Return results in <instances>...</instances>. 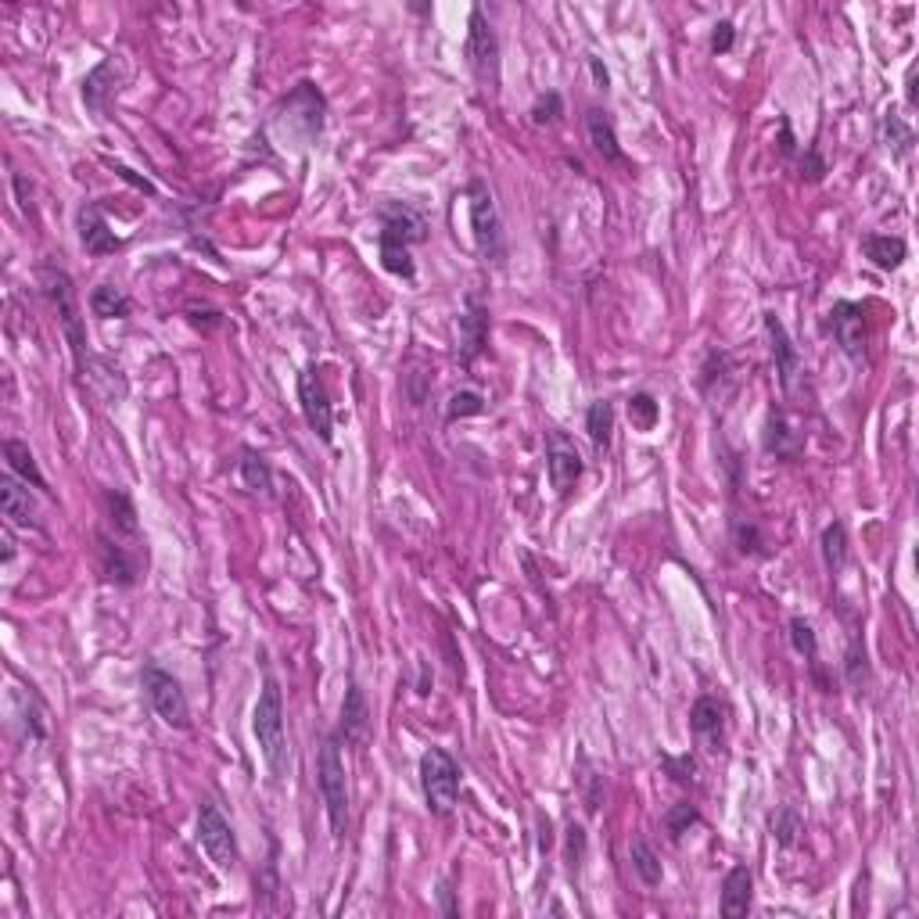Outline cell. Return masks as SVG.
<instances>
[{
  "instance_id": "ffe728a7",
  "label": "cell",
  "mask_w": 919,
  "mask_h": 919,
  "mask_svg": "<svg viewBox=\"0 0 919 919\" xmlns=\"http://www.w3.org/2000/svg\"><path fill=\"white\" fill-rule=\"evenodd\" d=\"M862 255H866L876 270L891 273L905 263L909 245H905V237H894V234H866L862 237Z\"/></svg>"
},
{
  "instance_id": "4fadbf2b",
  "label": "cell",
  "mask_w": 919,
  "mask_h": 919,
  "mask_svg": "<svg viewBox=\"0 0 919 919\" xmlns=\"http://www.w3.org/2000/svg\"><path fill=\"white\" fill-rule=\"evenodd\" d=\"M582 453L564 431H546V471H550V485L561 496H568L582 478Z\"/></svg>"
},
{
  "instance_id": "7402d4cb",
  "label": "cell",
  "mask_w": 919,
  "mask_h": 919,
  "mask_svg": "<svg viewBox=\"0 0 919 919\" xmlns=\"http://www.w3.org/2000/svg\"><path fill=\"white\" fill-rule=\"evenodd\" d=\"M370 733V708H367V697L359 690L356 683H349L345 690V701H342V736L345 744H363Z\"/></svg>"
},
{
  "instance_id": "484cf974",
  "label": "cell",
  "mask_w": 919,
  "mask_h": 919,
  "mask_svg": "<svg viewBox=\"0 0 919 919\" xmlns=\"http://www.w3.org/2000/svg\"><path fill=\"white\" fill-rule=\"evenodd\" d=\"M4 460H8V471L18 474L26 485H33V489H44L47 492V478L40 474V467H36L33 453H29L26 442H18V438H8L4 442Z\"/></svg>"
},
{
  "instance_id": "7dc6e473",
  "label": "cell",
  "mask_w": 919,
  "mask_h": 919,
  "mask_svg": "<svg viewBox=\"0 0 919 919\" xmlns=\"http://www.w3.org/2000/svg\"><path fill=\"white\" fill-rule=\"evenodd\" d=\"M589 69H593L596 90H607V87H611V76H607V69L600 65V58H589Z\"/></svg>"
},
{
  "instance_id": "7c38bea8",
  "label": "cell",
  "mask_w": 919,
  "mask_h": 919,
  "mask_svg": "<svg viewBox=\"0 0 919 919\" xmlns=\"http://www.w3.org/2000/svg\"><path fill=\"white\" fill-rule=\"evenodd\" d=\"M826 327L851 363L866 359V309L858 302H833V309L826 313Z\"/></svg>"
},
{
  "instance_id": "cb8c5ba5",
  "label": "cell",
  "mask_w": 919,
  "mask_h": 919,
  "mask_svg": "<svg viewBox=\"0 0 919 919\" xmlns=\"http://www.w3.org/2000/svg\"><path fill=\"white\" fill-rule=\"evenodd\" d=\"M115 76H119V72H115V62L105 58V62H97L94 69L87 72V79H83V105L94 115H105L108 97L115 94Z\"/></svg>"
},
{
  "instance_id": "3957f363",
  "label": "cell",
  "mask_w": 919,
  "mask_h": 919,
  "mask_svg": "<svg viewBox=\"0 0 919 919\" xmlns=\"http://www.w3.org/2000/svg\"><path fill=\"white\" fill-rule=\"evenodd\" d=\"M252 733L259 747H263V758L270 765L273 779H281L288 772V736H284V701L277 679L263 683V693H259V704H255L252 715Z\"/></svg>"
},
{
  "instance_id": "ab89813d",
  "label": "cell",
  "mask_w": 919,
  "mask_h": 919,
  "mask_svg": "<svg viewBox=\"0 0 919 919\" xmlns=\"http://www.w3.org/2000/svg\"><path fill=\"white\" fill-rule=\"evenodd\" d=\"M561 115H564V101H561L557 90H546V94L532 105V123L535 126H553Z\"/></svg>"
},
{
  "instance_id": "9a60e30c",
  "label": "cell",
  "mask_w": 919,
  "mask_h": 919,
  "mask_svg": "<svg viewBox=\"0 0 919 919\" xmlns=\"http://www.w3.org/2000/svg\"><path fill=\"white\" fill-rule=\"evenodd\" d=\"M76 227H79V245L87 248L90 255H112L123 248V237H115V230L108 227V219L101 216V205L97 202L79 209Z\"/></svg>"
},
{
  "instance_id": "52a82bcc",
  "label": "cell",
  "mask_w": 919,
  "mask_h": 919,
  "mask_svg": "<svg viewBox=\"0 0 919 919\" xmlns=\"http://www.w3.org/2000/svg\"><path fill=\"white\" fill-rule=\"evenodd\" d=\"M141 683H144V693H148L151 708H155V715L162 718L169 729L191 726V704H187V693L176 675H169L166 668H158L155 661H151V665H144Z\"/></svg>"
},
{
  "instance_id": "30bf717a",
  "label": "cell",
  "mask_w": 919,
  "mask_h": 919,
  "mask_svg": "<svg viewBox=\"0 0 919 919\" xmlns=\"http://www.w3.org/2000/svg\"><path fill=\"white\" fill-rule=\"evenodd\" d=\"M467 58H471V69H474V76H478V83H485V90H496L499 40L482 8H471V22H467Z\"/></svg>"
},
{
  "instance_id": "7a4b0ae2",
  "label": "cell",
  "mask_w": 919,
  "mask_h": 919,
  "mask_svg": "<svg viewBox=\"0 0 919 919\" xmlns=\"http://www.w3.org/2000/svg\"><path fill=\"white\" fill-rule=\"evenodd\" d=\"M381 219V230H377V248H381V266L403 281L417 277V266H413L410 248L424 241V223L421 216L403 202H388L377 212Z\"/></svg>"
},
{
  "instance_id": "d6a6232c",
  "label": "cell",
  "mask_w": 919,
  "mask_h": 919,
  "mask_svg": "<svg viewBox=\"0 0 919 919\" xmlns=\"http://www.w3.org/2000/svg\"><path fill=\"white\" fill-rule=\"evenodd\" d=\"M586 431L593 438L596 449H607L611 446V435H614V406L607 399H596L593 406L586 410Z\"/></svg>"
},
{
  "instance_id": "83f0119b",
  "label": "cell",
  "mask_w": 919,
  "mask_h": 919,
  "mask_svg": "<svg viewBox=\"0 0 919 919\" xmlns=\"http://www.w3.org/2000/svg\"><path fill=\"white\" fill-rule=\"evenodd\" d=\"M819 546H823V561L830 568V575H841L848 568V528H844V521H830L823 528Z\"/></svg>"
},
{
  "instance_id": "f907efd6",
  "label": "cell",
  "mask_w": 919,
  "mask_h": 919,
  "mask_svg": "<svg viewBox=\"0 0 919 919\" xmlns=\"http://www.w3.org/2000/svg\"><path fill=\"white\" fill-rule=\"evenodd\" d=\"M539 844H543V851L553 844V837H550V819H543V823H539Z\"/></svg>"
},
{
  "instance_id": "4dcf8cb0",
  "label": "cell",
  "mask_w": 919,
  "mask_h": 919,
  "mask_svg": "<svg viewBox=\"0 0 919 919\" xmlns=\"http://www.w3.org/2000/svg\"><path fill=\"white\" fill-rule=\"evenodd\" d=\"M90 313L101 316V320H123L130 313V298L115 288V284H97L90 291Z\"/></svg>"
},
{
  "instance_id": "2e32d148",
  "label": "cell",
  "mask_w": 919,
  "mask_h": 919,
  "mask_svg": "<svg viewBox=\"0 0 919 919\" xmlns=\"http://www.w3.org/2000/svg\"><path fill=\"white\" fill-rule=\"evenodd\" d=\"M690 729L708 751H722V729H726V704L718 697H701L690 708Z\"/></svg>"
},
{
  "instance_id": "c3c4849f",
  "label": "cell",
  "mask_w": 919,
  "mask_h": 919,
  "mask_svg": "<svg viewBox=\"0 0 919 919\" xmlns=\"http://www.w3.org/2000/svg\"><path fill=\"white\" fill-rule=\"evenodd\" d=\"M115 173L123 176L126 184H133V187H137V191H144V194H155V187H151V184H148V180H141V176H133V173H130V169H126V166H119V169H115Z\"/></svg>"
},
{
  "instance_id": "f1b7e54d",
  "label": "cell",
  "mask_w": 919,
  "mask_h": 919,
  "mask_svg": "<svg viewBox=\"0 0 919 919\" xmlns=\"http://www.w3.org/2000/svg\"><path fill=\"white\" fill-rule=\"evenodd\" d=\"M101 571H105L108 582H119V586H130L133 578H137V564L126 561L123 546H119V539H108V535H101Z\"/></svg>"
},
{
  "instance_id": "e0dca14e",
  "label": "cell",
  "mask_w": 919,
  "mask_h": 919,
  "mask_svg": "<svg viewBox=\"0 0 919 919\" xmlns=\"http://www.w3.org/2000/svg\"><path fill=\"white\" fill-rule=\"evenodd\" d=\"M456 327H460V349H456V359H460L464 367H471L474 359H478V352L485 349V342H489V313H485L478 302H471Z\"/></svg>"
},
{
  "instance_id": "74e56055",
  "label": "cell",
  "mask_w": 919,
  "mask_h": 919,
  "mask_svg": "<svg viewBox=\"0 0 919 919\" xmlns=\"http://www.w3.org/2000/svg\"><path fill=\"white\" fill-rule=\"evenodd\" d=\"M697 823H701V812H697L690 801H683V805H672V808H668V815H665L668 837H672L675 844L683 841L686 833H690V826H697Z\"/></svg>"
},
{
  "instance_id": "44dd1931",
  "label": "cell",
  "mask_w": 919,
  "mask_h": 919,
  "mask_svg": "<svg viewBox=\"0 0 919 919\" xmlns=\"http://www.w3.org/2000/svg\"><path fill=\"white\" fill-rule=\"evenodd\" d=\"M805 449V438L801 431L790 428V421L779 410L769 413V424H765V453L779 456V460H797Z\"/></svg>"
},
{
  "instance_id": "6da1fadb",
  "label": "cell",
  "mask_w": 919,
  "mask_h": 919,
  "mask_svg": "<svg viewBox=\"0 0 919 919\" xmlns=\"http://www.w3.org/2000/svg\"><path fill=\"white\" fill-rule=\"evenodd\" d=\"M324 115H327V101H324V94L316 90V83H298L281 105L273 108L270 133L281 141V148L306 151L320 141V133H324Z\"/></svg>"
},
{
  "instance_id": "8992f818",
  "label": "cell",
  "mask_w": 919,
  "mask_h": 919,
  "mask_svg": "<svg viewBox=\"0 0 919 919\" xmlns=\"http://www.w3.org/2000/svg\"><path fill=\"white\" fill-rule=\"evenodd\" d=\"M421 790L431 815H449L460 801V765L442 747H428L421 754Z\"/></svg>"
},
{
  "instance_id": "d590c367",
  "label": "cell",
  "mask_w": 919,
  "mask_h": 919,
  "mask_svg": "<svg viewBox=\"0 0 919 919\" xmlns=\"http://www.w3.org/2000/svg\"><path fill=\"white\" fill-rule=\"evenodd\" d=\"M790 643H794L797 654L805 657L808 665L819 672V639H815V629L805 618H790Z\"/></svg>"
},
{
  "instance_id": "ac0fdd59",
  "label": "cell",
  "mask_w": 919,
  "mask_h": 919,
  "mask_svg": "<svg viewBox=\"0 0 919 919\" xmlns=\"http://www.w3.org/2000/svg\"><path fill=\"white\" fill-rule=\"evenodd\" d=\"M586 130H589V144H593L596 155L604 158V162H614V166H625L622 144H618V133H614L611 115H607L604 108H589Z\"/></svg>"
},
{
  "instance_id": "5bb4252c",
  "label": "cell",
  "mask_w": 919,
  "mask_h": 919,
  "mask_svg": "<svg viewBox=\"0 0 919 919\" xmlns=\"http://www.w3.org/2000/svg\"><path fill=\"white\" fill-rule=\"evenodd\" d=\"M765 334H769V345H772V359H776V374H779V385L783 392L794 395L797 392V377H801V356H797L794 342H790L787 327L779 320L776 313H765Z\"/></svg>"
},
{
  "instance_id": "ee69618b",
  "label": "cell",
  "mask_w": 919,
  "mask_h": 919,
  "mask_svg": "<svg viewBox=\"0 0 919 919\" xmlns=\"http://www.w3.org/2000/svg\"><path fill=\"white\" fill-rule=\"evenodd\" d=\"M665 769L675 783H697V762L690 754H679V758H665Z\"/></svg>"
},
{
  "instance_id": "4316f807",
  "label": "cell",
  "mask_w": 919,
  "mask_h": 919,
  "mask_svg": "<svg viewBox=\"0 0 919 919\" xmlns=\"http://www.w3.org/2000/svg\"><path fill=\"white\" fill-rule=\"evenodd\" d=\"M108 507V521L115 528V539H137V510H133V499L123 489H112L105 496Z\"/></svg>"
},
{
  "instance_id": "f6af8a7d",
  "label": "cell",
  "mask_w": 919,
  "mask_h": 919,
  "mask_svg": "<svg viewBox=\"0 0 919 919\" xmlns=\"http://www.w3.org/2000/svg\"><path fill=\"white\" fill-rule=\"evenodd\" d=\"M797 166H801V180H808V184H819V180L826 176V162H823V155H819L815 148H808L805 155H801V162H797Z\"/></svg>"
},
{
  "instance_id": "603a6c76",
  "label": "cell",
  "mask_w": 919,
  "mask_h": 919,
  "mask_svg": "<svg viewBox=\"0 0 919 919\" xmlns=\"http://www.w3.org/2000/svg\"><path fill=\"white\" fill-rule=\"evenodd\" d=\"M0 514L8 517L11 525H22L29 528L33 525V499H29V489L18 482L15 474H4L0 478Z\"/></svg>"
},
{
  "instance_id": "d4e9b609",
  "label": "cell",
  "mask_w": 919,
  "mask_h": 919,
  "mask_svg": "<svg viewBox=\"0 0 919 919\" xmlns=\"http://www.w3.org/2000/svg\"><path fill=\"white\" fill-rule=\"evenodd\" d=\"M880 141H884V148L891 151V158H909L912 148H916V133H912V126L905 123L898 112H887L884 119H880Z\"/></svg>"
},
{
  "instance_id": "8d00e7d4",
  "label": "cell",
  "mask_w": 919,
  "mask_h": 919,
  "mask_svg": "<svg viewBox=\"0 0 919 919\" xmlns=\"http://www.w3.org/2000/svg\"><path fill=\"white\" fill-rule=\"evenodd\" d=\"M485 413V395L474 392V388H464V392H453L449 395V406H446V421H460V417H478Z\"/></svg>"
},
{
  "instance_id": "e575fe53",
  "label": "cell",
  "mask_w": 919,
  "mask_h": 919,
  "mask_svg": "<svg viewBox=\"0 0 919 919\" xmlns=\"http://www.w3.org/2000/svg\"><path fill=\"white\" fill-rule=\"evenodd\" d=\"M769 830H772V837H776L779 848H794L797 837H801V815H797V808H790V805L776 808V812L769 815Z\"/></svg>"
},
{
  "instance_id": "836d02e7",
  "label": "cell",
  "mask_w": 919,
  "mask_h": 919,
  "mask_svg": "<svg viewBox=\"0 0 919 919\" xmlns=\"http://www.w3.org/2000/svg\"><path fill=\"white\" fill-rule=\"evenodd\" d=\"M629 862L632 869H636V876L643 880L647 887H657L661 884V876H665V869H661V862H657L654 848H650L647 841H632L629 844Z\"/></svg>"
},
{
  "instance_id": "f35d334b",
  "label": "cell",
  "mask_w": 919,
  "mask_h": 919,
  "mask_svg": "<svg viewBox=\"0 0 919 919\" xmlns=\"http://www.w3.org/2000/svg\"><path fill=\"white\" fill-rule=\"evenodd\" d=\"M657 403H654V395L650 392H636L629 399V417H632V424H636L639 431H654V424H657Z\"/></svg>"
},
{
  "instance_id": "5b68a950",
  "label": "cell",
  "mask_w": 919,
  "mask_h": 919,
  "mask_svg": "<svg viewBox=\"0 0 919 919\" xmlns=\"http://www.w3.org/2000/svg\"><path fill=\"white\" fill-rule=\"evenodd\" d=\"M316 787L327 805V819H331L334 837L342 841L345 830H349V783H345V762H342V747L338 740H324L320 747V758H316Z\"/></svg>"
},
{
  "instance_id": "9c48e42d",
  "label": "cell",
  "mask_w": 919,
  "mask_h": 919,
  "mask_svg": "<svg viewBox=\"0 0 919 919\" xmlns=\"http://www.w3.org/2000/svg\"><path fill=\"white\" fill-rule=\"evenodd\" d=\"M198 841H202L205 855L212 858V866H216L219 873H234L237 862H241L234 826H230V819L219 812V805H212V801H202V805H198Z\"/></svg>"
},
{
  "instance_id": "8fae6325",
  "label": "cell",
  "mask_w": 919,
  "mask_h": 919,
  "mask_svg": "<svg viewBox=\"0 0 919 919\" xmlns=\"http://www.w3.org/2000/svg\"><path fill=\"white\" fill-rule=\"evenodd\" d=\"M298 406H302V417H306L309 431H313L320 442H331L334 438V406L331 395L324 388V377L316 367H306L298 374Z\"/></svg>"
},
{
  "instance_id": "7bdbcfd3",
  "label": "cell",
  "mask_w": 919,
  "mask_h": 919,
  "mask_svg": "<svg viewBox=\"0 0 919 919\" xmlns=\"http://www.w3.org/2000/svg\"><path fill=\"white\" fill-rule=\"evenodd\" d=\"M736 44V29L729 18H722V22H715V29H711V54L715 58H722V54H729Z\"/></svg>"
},
{
  "instance_id": "f546056e",
  "label": "cell",
  "mask_w": 919,
  "mask_h": 919,
  "mask_svg": "<svg viewBox=\"0 0 919 919\" xmlns=\"http://www.w3.org/2000/svg\"><path fill=\"white\" fill-rule=\"evenodd\" d=\"M844 679H848V686L855 693H866L869 683H873V672H869V657H866V647H862V636H851L848 643V654H844Z\"/></svg>"
},
{
  "instance_id": "b9f144b4",
  "label": "cell",
  "mask_w": 919,
  "mask_h": 919,
  "mask_svg": "<svg viewBox=\"0 0 919 919\" xmlns=\"http://www.w3.org/2000/svg\"><path fill=\"white\" fill-rule=\"evenodd\" d=\"M733 535H736V550L744 553V557H762L765 553V539H762V532H758V525L754 521H736V528H733Z\"/></svg>"
},
{
  "instance_id": "60d3db41",
  "label": "cell",
  "mask_w": 919,
  "mask_h": 919,
  "mask_svg": "<svg viewBox=\"0 0 919 919\" xmlns=\"http://www.w3.org/2000/svg\"><path fill=\"white\" fill-rule=\"evenodd\" d=\"M586 848H589L586 826H582V823H568V841H564V851H568L571 873H578V869H582V862H586Z\"/></svg>"
},
{
  "instance_id": "bcb514c9",
  "label": "cell",
  "mask_w": 919,
  "mask_h": 919,
  "mask_svg": "<svg viewBox=\"0 0 919 919\" xmlns=\"http://www.w3.org/2000/svg\"><path fill=\"white\" fill-rule=\"evenodd\" d=\"M438 898H442V912H446V916H456V902H453V884H449V880H442V884H438Z\"/></svg>"
},
{
  "instance_id": "1f68e13d",
  "label": "cell",
  "mask_w": 919,
  "mask_h": 919,
  "mask_svg": "<svg viewBox=\"0 0 919 919\" xmlns=\"http://www.w3.org/2000/svg\"><path fill=\"white\" fill-rule=\"evenodd\" d=\"M237 467H241V482H245L248 492H255V496L263 492V496H266V492L273 489V467L266 464V456H259L255 449H245V453H241V464H237Z\"/></svg>"
},
{
  "instance_id": "d6986e66",
  "label": "cell",
  "mask_w": 919,
  "mask_h": 919,
  "mask_svg": "<svg viewBox=\"0 0 919 919\" xmlns=\"http://www.w3.org/2000/svg\"><path fill=\"white\" fill-rule=\"evenodd\" d=\"M751 894H754V876L747 866H733L722 880V916L736 919L751 912Z\"/></svg>"
},
{
  "instance_id": "681fc988",
  "label": "cell",
  "mask_w": 919,
  "mask_h": 919,
  "mask_svg": "<svg viewBox=\"0 0 919 919\" xmlns=\"http://www.w3.org/2000/svg\"><path fill=\"white\" fill-rule=\"evenodd\" d=\"M779 151H783V155H794V133H790L787 119L779 123Z\"/></svg>"
},
{
  "instance_id": "277c9868",
  "label": "cell",
  "mask_w": 919,
  "mask_h": 919,
  "mask_svg": "<svg viewBox=\"0 0 919 919\" xmlns=\"http://www.w3.org/2000/svg\"><path fill=\"white\" fill-rule=\"evenodd\" d=\"M40 291H44L47 302L58 309V320H62L65 342H69L72 356H76L79 374H83V370H87V363L94 356H90V349H87V331H83V313H79L72 277L65 270H58V266H44V270H40Z\"/></svg>"
},
{
  "instance_id": "ba28073f",
  "label": "cell",
  "mask_w": 919,
  "mask_h": 919,
  "mask_svg": "<svg viewBox=\"0 0 919 919\" xmlns=\"http://www.w3.org/2000/svg\"><path fill=\"white\" fill-rule=\"evenodd\" d=\"M467 194H471V227H474V245H478V255H482L485 263L503 266V259H507V245H503V223H499L492 191L482 184V180H474V184L467 187Z\"/></svg>"
}]
</instances>
